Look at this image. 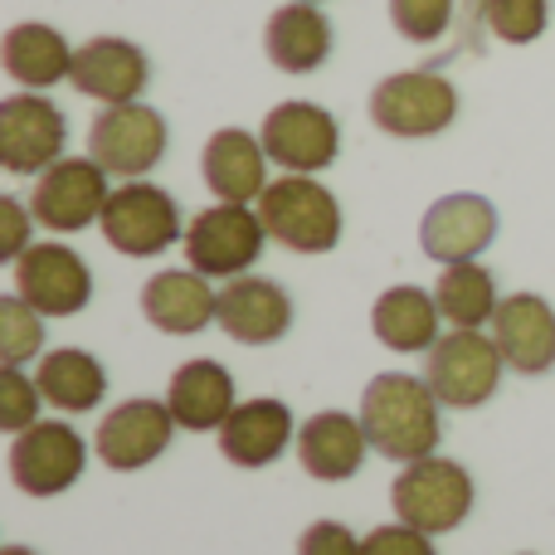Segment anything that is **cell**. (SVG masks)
Wrapping results in <instances>:
<instances>
[{
    "instance_id": "9",
    "label": "cell",
    "mask_w": 555,
    "mask_h": 555,
    "mask_svg": "<svg viewBox=\"0 0 555 555\" xmlns=\"http://www.w3.org/2000/svg\"><path fill=\"white\" fill-rule=\"evenodd\" d=\"M88 468V439L64 420H39L10 439V478L25 498H59Z\"/></svg>"
},
{
    "instance_id": "14",
    "label": "cell",
    "mask_w": 555,
    "mask_h": 555,
    "mask_svg": "<svg viewBox=\"0 0 555 555\" xmlns=\"http://www.w3.org/2000/svg\"><path fill=\"white\" fill-rule=\"evenodd\" d=\"M176 429H181V424H176L171 404L137 395V400H122L117 410L103 414V424H98V434H93V453L103 459V468L137 473L171 449Z\"/></svg>"
},
{
    "instance_id": "1",
    "label": "cell",
    "mask_w": 555,
    "mask_h": 555,
    "mask_svg": "<svg viewBox=\"0 0 555 555\" xmlns=\"http://www.w3.org/2000/svg\"><path fill=\"white\" fill-rule=\"evenodd\" d=\"M439 395L429 390L424 375L385 371L361 390V424L365 439L380 459L390 463H420L439 449L443 424H439Z\"/></svg>"
},
{
    "instance_id": "30",
    "label": "cell",
    "mask_w": 555,
    "mask_h": 555,
    "mask_svg": "<svg viewBox=\"0 0 555 555\" xmlns=\"http://www.w3.org/2000/svg\"><path fill=\"white\" fill-rule=\"evenodd\" d=\"M482 25L502 44H537L551 25V0H482Z\"/></svg>"
},
{
    "instance_id": "35",
    "label": "cell",
    "mask_w": 555,
    "mask_h": 555,
    "mask_svg": "<svg viewBox=\"0 0 555 555\" xmlns=\"http://www.w3.org/2000/svg\"><path fill=\"white\" fill-rule=\"evenodd\" d=\"M297 555H361V537L341 521H312L297 537Z\"/></svg>"
},
{
    "instance_id": "8",
    "label": "cell",
    "mask_w": 555,
    "mask_h": 555,
    "mask_svg": "<svg viewBox=\"0 0 555 555\" xmlns=\"http://www.w3.org/2000/svg\"><path fill=\"white\" fill-rule=\"evenodd\" d=\"M185 263L205 278H244L259 263L269 230L254 205H210L185 224Z\"/></svg>"
},
{
    "instance_id": "33",
    "label": "cell",
    "mask_w": 555,
    "mask_h": 555,
    "mask_svg": "<svg viewBox=\"0 0 555 555\" xmlns=\"http://www.w3.org/2000/svg\"><path fill=\"white\" fill-rule=\"evenodd\" d=\"M361 555H439L434 551V537L420 527H404V521H390V527H375L361 537Z\"/></svg>"
},
{
    "instance_id": "24",
    "label": "cell",
    "mask_w": 555,
    "mask_h": 555,
    "mask_svg": "<svg viewBox=\"0 0 555 555\" xmlns=\"http://www.w3.org/2000/svg\"><path fill=\"white\" fill-rule=\"evenodd\" d=\"M166 404H171L176 424L191 434H220V424L234 414V375L230 365L210 361H185L176 365L171 385H166Z\"/></svg>"
},
{
    "instance_id": "10",
    "label": "cell",
    "mask_w": 555,
    "mask_h": 555,
    "mask_svg": "<svg viewBox=\"0 0 555 555\" xmlns=\"http://www.w3.org/2000/svg\"><path fill=\"white\" fill-rule=\"evenodd\" d=\"M107 195H113V185H107V171L93 156H64V162H54L44 176H35L29 210H35L39 230L78 234L103 220Z\"/></svg>"
},
{
    "instance_id": "26",
    "label": "cell",
    "mask_w": 555,
    "mask_h": 555,
    "mask_svg": "<svg viewBox=\"0 0 555 555\" xmlns=\"http://www.w3.org/2000/svg\"><path fill=\"white\" fill-rule=\"evenodd\" d=\"M74 54L78 49L59 35L54 25H39V20H25V25L5 29V44H0V59H5V74L15 78L29 93H44V88L74 78Z\"/></svg>"
},
{
    "instance_id": "32",
    "label": "cell",
    "mask_w": 555,
    "mask_h": 555,
    "mask_svg": "<svg viewBox=\"0 0 555 555\" xmlns=\"http://www.w3.org/2000/svg\"><path fill=\"white\" fill-rule=\"evenodd\" d=\"M39 380L25 375V365H5L0 371V429L5 434H25L29 424H39Z\"/></svg>"
},
{
    "instance_id": "16",
    "label": "cell",
    "mask_w": 555,
    "mask_h": 555,
    "mask_svg": "<svg viewBox=\"0 0 555 555\" xmlns=\"http://www.w3.org/2000/svg\"><path fill=\"white\" fill-rule=\"evenodd\" d=\"M68 83L78 93L98 98L103 107L113 103H142L146 83H152V59L142 44L122 35H93L88 44H78L74 54V78Z\"/></svg>"
},
{
    "instance_id": "12",
    "label": "cell",
    "mask_w": 555,
    "mask_h": 555,
    "mask_svg": "<svg viewBox=\"0 0 555 555\" xmlns=\"http://www.w3.org/2000/svg\"><path fill=\"white\" fill-rule=\"evenodd\" d=\"M259 142L273 166H283L293 176H317L341 152V127H336V117L322 103L287 98V103L269 107V117L259 127Z\"/></svg>"
},
{
    "instance_id": "13",
    "label": "cell",
    "mask_w": 555,
    "mask_h": 555,
    "mask_svg": "<svg viewBox=\"0 0 555 555\" xmlns=\"http://www.w3.org/2000/svg\"><path fill=\"white\" fill-rule=\"evenodd\" d=\"M10 278L39 317H78L93 302V269L68 244H29L10 263Z\"/></svg>"
},
{
    "instance_id": "29",
    "label": "cell",
    "mask_w": 555,
    "mask_h": 555,
    "mask_svg": "<svg viewBox=\"0 0 555 555\" xmlns=\"http://www.w3.org/2000/svg\"><path fill=\"white\" fill-rule=\"evenodd\" d=\"M44 351V317L25 302L20 293L0 297V361L25 365Z\"/></svg>"
},
{
    "instance_id": "7",
    "label": "cell",
    "mask_w": 555,
    "mask_h": 555,
    "mask_svg": "<svg viewBox=\"0 0 555 555\" xmlns=\"http://www.w3.org/2000/svg\"><path fill=\"white\" fill-rule=\"evenodd\" d=\"M502 371L507 361H502L498 341L488 332H459V326L439 336L424 361V380L439 395L443 410H482L498 395Z\"/></svg>"
},
{
    "instance_id": "21",
    "label": "cell",
    "mask_w": 555,
    "mask_h": 555,
    "mask_svg": "<svg viewBox=\"0 0 555 555\" xmlns=\"http://www.w3.org/2000/svg\"><path fill=\"white\" fill-rule=\"evenodd\" d=\"M365 453H371V439H365L361 414L351 420L346 410H322L297 429V463H302V473L317 482L356 478Z\"/></svg>"
},
{
    "instance_id": "31",
    "label": "cell",
    "mask_w": 555,
    "mask_h": 555,
    "mask_svg": "<svg viewBox=\"0 0 555 555\" xmlns=\"http://www.w3.org/2000/svg\"><path fill=\"white\" fill-rule=\"evenodd\" d=\"M459 0H390V25L410 44H439L453 25Z\"/></svg>"
},
{
    "instance_id": "37",
    "label": "cell",
    "mask_w": 555,
    "mask_h": 555,
    "mask_svg": "<svg viewBox=\"0 0 555 555\" xmlns=\"http://www.w3.org/2000/svg\"><path fill=\"white\" fill-rule=\"evenodd\" d=\"M312 5H322V0H312Z\"/></svg>"
},
{
    "instance_id": "11",
    "label": "cell",
    "mask_w": 555,
    "mask_h": 555,
    "mask_svg": "<svg viewBox=\"0 0 555 555\" xmlns=\"http://www.w3.org/2000/svg\"><path fill=\"white\" fill-rule=\"evenodd\" d=\"M68 117L44 93H10L0 103V166L10 176H44L54 162H64Z\"/></svg>"
},
{
    "instance_id": "25",
    "label": "cell",
    "mask_w": 555,
    "mask_h": 555,
    "mask_svg": "<svg viewBox=\"0 0 555 555\" xmlns=\"http://www.w3.org/2000/svg\"><path fill=\"white\" fill-rule=\"evenodd\" d=\"M439 326H443V312L434 302V293L424 287H385L371 307V332L380 346L400 356H429L434 341H439Z\"/></svg>"
},
{
    "instance_id": "15",
    "label": "cell",
    "mask_w": 555,
    "mask_h": 555,
    "mask_svg": "<svg viewBox=\"0 0 555 555\" xmlns=\"http://www.w3.org/2000/svg\"><path fill=\"white\" fill-rule=\"evenodd\" d=\"M498 240V205L478 191H453L424 210L420 249L434 263H473Z\"/></svg>"
},
{
    "instance_id": "18",
    "label": "cell",
    "mask_w": 555,
    "mask_h": 555,
    "mask_svg": "<svg viewBox=\"0 0 555 555\" xmlns=\"http://www.w3.org/2000/svg\"><path fill=\"white\" fill-rule=\"evenodd\" d=\"M492 341H498L507 371L546 375L555 371V307L541 293H507L492 317Z\"/></svg>"
},
{
    "instance_id": "34",
    "label": "cell",
    "mask_w": 555,
    "mask_h": 555,
    "mask_svg": "<svg viewBox=\"0 0 555 555\" xmlns=\"http://www.w3.org/2000/svg\"><path fill=\"white\" fill-rule=\"evenodd\" d=\"M35 210H29L25 201H15V195H0V259L15 263L20 254L35 244Z\"/></svg>"
},
{
    "instance_id": "2",
    "label": "cell",
    "mask_w": 555,
    "mask_h": 555,
    "mask_svg": "<svg viewBox=\"0 0 555 555\" xmlns=\"http://www.w3.org/2000/svg\"><path fill=\"white\" fill-rule=\"evenodd\" d=\"M254 210H259L269 240L293 254H332L341 244V205L317 176L283 171L278 181H269Z\"/></svg>"
},
{
    "instance_id": "27",
    "label": "cell",
    "mask_w": 555,
    "mask_h": 555,
    "mask_svg": "<svg viewBox=\"0 0 555 555\" xmlns=\"http://www.w3.org/2000/svg\"><path fill=\"white\" fill-rule=\"evenodd\" d=\"M39 395L44 404H54L59 414H88L107 400V371L93 351H78V346H59V351L39 356Z\"/></svg>"
},
{
    "instance_id": "5",
    "label": "cell",
    "mask_w": 555,
    "mask_h": 555,
    "mask_svg": "<svg viewBox=\"0 0 555 555\" xmlns=\"http://www.w3.org/2000/svg\"><path fill=\"white\" fill-rule=\"evenodd\" d=\"M103 240L113 244L127 259H156L166 254L176 240H185V220L181 205L171 191L152 181H122L103 205V220H98Z\"/></svg>"
},
{
    "instance_id": "22",
    "label": "cell",
    "mask_w": 555,
    "mask_h": 555,
    "mask_svg": "<svg viewBox=\"0 0 555 555\" xmlns=\"http://www.w3.org/2000/svg\"><path fill=\"white\" fill-rule=\"evenodd\" d=\"M220 293L195 269H162L142 283V317L166 336H195L215 322Z\"/></svg>"
},
{
    "instance_id": "20",
    "label": "cell",
    "mask_w": 555,
    "mask_h": 555,
    "mask_svg": "<svg viewBox=\"0 0 555 555\" xmlns=\"http://www.w3.org/2000/svg\"><path fill=\"white\" fill-rule=\"evenodd\" d=\"M201 176L215 201L224 205H259L269 191V152L244 127H220L201 152Z\"/></svg>"
},
{
    "instance_id": "4",
    "label": "cell",
    "mask_w": 555,
    "mask_h": 555,
    "mask_svg": "<svg viewBox=\"0 0 555 555\" xmlns=\"http://www.w3.org/2000/svg\"><path fill=\"white\" fill-rule=\"evenodd\" d=\"M453 117H459V88L434 68H404L371 88V122L400 142L449 132Z\"/></svg>"
},
{
    "instance_id": "17",
    "label": "cell",
    "mask_w": 555,
    "mask_h": 555,
    "mask_svg": "<svg viewBox=\"0 0 555 555\" xmlns=\"http://www.w3.org/2000/svg\"><path fill=\"white\" fill-rule=\"evenodd\" d=\"M220 332L240 346H273L293 332V297L283 283L259 273L230 278L220 287V312H215Z\"/></svg>"
},
{
    "instance_id": "6",
    "label": "cell",
    "mask_w": 555,
    "mask_h": 555,
    "mask_svg": "<svg viewBox=\"0 0 555 555\" xmlns=\"http://www.w3.org/2000/svg\"><path fill=\"white\" fill-rule=\"evenodd\" d=\"M171 146V127L152 103H113L88 127V156L117 181H142Z\"/></svg>"
},
{
    "instance_id": "23",
    "label": "cell",
    "mask_w": 555,
    "mask_h": 555,
    "mask_svg": "<svg viewBox=\"0 0 555 555\" xmlns=\"http://www.w3.org/2000/svg\"><path fill=\"white\" fill-rule=\"evenodd\" d=\"M332 20L312 5V0H287L263 25V54L283 74H317L332 59Z\"/></svg>"
},
{
    "instance_id": "36",
    "label": "cell",
    "mask_w": 555,
    "mask_h": 555,
    "mask_svg": "<svg viewBox=\"0 0 555 555\" xmlns=\"http://www.w3.org/2000/svg\"><path fill=\"white\" fill-rule=\"evenodd\" d=\"M0 555H35V551H29V546H5Z\"/></svg>"
},
{
    "instance_id": "3",
    "label": "cell",
    "mask_w": 555,
    "mask_h": 555,
    "mask_svg": "<svg viewBox=\"0 0 555 555\" xmlns=\"http://www.w3.org/2000/svg\"><path fill=\"white\" fill-rule=\"evenodd\" d=\"M473 502H478V488H473V473L453 459H429L404 463L400 478L390 482V507L404 527H420L429 537H443V531H459L468 521Z\"/></svg>"
},
{
    "instance_id": "19",
    "label": "cell",
    "mask_w": 555,
    "mask_h": 555,
    "mask_svg": "<svg viewBox=\"0 0 555 555\" xmlns=\"http://www.w3.org/2000/svg\"><path fill=\"white\" fill-rule=\"evenodd\" d=\"M287 443H297V424L293 410L273 395L240 400L230 420L220 424V453L234 468H269L287 453Z\"/></svg>"
},
{
    "instance_id": "28",
    "label": "cell",
    "mask_w": 555,
    "mask_h": 555,
    "mask_svg": "<svg viewBox=\"0 0 555 555\" xmlns=\"http://www.w3.org/2000/svg\"><path fill=\"white\" fill-rule=\"evenodd\" d=\"M434 302H439L449 326H459V332H482V326H492V317H498L502 293H498V278L473 259V263H443L439 283H434Z\"/></svg>"
},
{
    "instance_id": "38",
    "label": "cell",
    "mask_w": 555,
    "mask_h": 555,
    "mask_svg": "<svg viewBox=\"0 0 555 555\" xmlns=\"http://www.w3.org/2000/svg\"><path fill=\"white\" fill-rule=\"evenodd\" d=\"M521 555H531V551H521Z\"/></svg>"
}]
</instances>
